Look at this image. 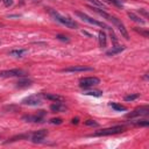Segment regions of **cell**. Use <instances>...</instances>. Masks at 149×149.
<instances>
[{
  "label": "cell",
  "mask_w": 149,
  "mask_h": 149,
  "mask_svg": "<svg viewBox=\"0 0 149 149\" xmlns=\"http://www.w3.org/2000/svg\"><path fill=\"white\" fill-rule=\"evenodd\" d=\"M27 52H28L27 49H14V50H10L9 51V55L10 56H15V57H22Z\"/></svg>",
  "instance_id": "obj_17"
},
{
  "label": "cell",
  "mask_w": 149,
  "mask_h": 149,
  "mask_svg": "<svg viewBox=\"0 0 149 149\" xmlns=\"http://www.w3.org/2000/svg\"><path fill=\"white\" fill-rule=\"evenodd\" d=\"M98 36H99L98 40H99V44H100V47L105 48L106 44H107V36H106V33L101 30V31H99V35H98Z\"/></svg>",
  "instance_id": "obj_16"
},
{
  "label": "cell",
  "mask_w": 149,
  "mask_h": 149,
  "mask_svg": "<svg viewBox=\"0 0 149 149\" xmlns=\"http://www.w3.org/2000/svg\"><path fill=\"white\" fill-rule=\"evenodd\" d=\"M2 26H3V23H2V22H0V27H2Z\"/></svg>",
  "instance_id": "obj_31"
},
{
  "label": "cell",
  "mask_w": 149,
  "mask_h": 149,
  "mask_svg": "<svg viewBox=\"0 0 149 149\" xmlns=\"http://www.w3.org/2000/svg\"><path fill=\"white\" fill-rule=\"evenodd\" d=\"M78 121H79V119H78V118H73L71 122H72L73 125H77V123H78Z\"/></svg>",
  "instance_id": "obj_30"
},
{
  "label": "cell",
  "mask_w": 149,
  "mask_h": 149,
  "mask_svg": "<svg viewBox=\"0 0 149 149\" xmlns=\"http://www.w3.org/2000/svg\"><path fill=\"white\" fill-rule=\"evenodd\" d=\"M0 139H1V136H0Z\"/></svg>",
  "instance_id": "obj_33"
},
{
  "label": "cell",
  "mask_w": 149,
  "mask_h": 149,
  "mask_svg": "<svg viewBox=\"0 0 149 149\" xmlns=\"http://www.w3.org/2000/svg\"><path fill=\"white\" fill-rule=\"evenodd\" d=\"M137 98H139V94L135 93V94L126 95V97H125V100H126V101H132V100H135V99H137Z\"/></svg>",
  "instance_id": "obj_23"
},
{
  "label": "cell",
  "mask_w": 149,
  "mask_h": 149,
  "mask_svg": "<svg viewBox=\"0 0 149 149\" xmlns=\"http://www.w3.org/2000/svg\"><path fill=\"white\" fill-rule=\"evenodd\" d=\"M48 135V132L45 129H41V130H37L36 133L33 134L31 136V141L35 142V143H40V142H43V140L45 139V136Z\"/></svg>",
  "instance_id": "obj_11"
},
{
  "label": "cell",
  "mask_w": 149,
  "mask_h": 149,
  "mask_svg": "<svg viewBox=\"0 0 149 149\" xmlns=\"http://www.w3.org/2000/svg\"><path fill=\"white\" fill-rule=\"evenodd\" d=\"M22 104L23 105H29V106H38V105L42 104V100L36 95H29V97H27L22 100Z\"/></svg>",
  "instance_id": "obj_10"
},
{
  "label": "cell",
  "mask_w": 149,
  "mask_h": 149,
  "mask_svg": "<svg viewBox=\"0 0 149 149\" xmlns=\"http://www.w3.org/2000/svg\"><path fill=\"white\" fill-rule=\"evenodd\" d=\"M41 95L43 98H45L48 100H51V101H55V102H63L64 101V98L59 94H56V93H42Z\"/></svg>",
  "instance_id": "obj_12"
},
{
  "label": "cell",
  "mask_w": 149,
  "mask_h": 149,
  "mask_svg": "<svg viewBox=\"0 0 149 149\" xmlns=\"http://www.w3.org/2000/svg\"><path fill=\"white\" fill-rule=\"evenodd\" d=\"M84 93L86 95H93V97H101L102 95V91H100V90H91V91H86Z\"/></svg>",
  "instance_id": "obj_19"
},
{
  "label": "cell",
  "mask_w": 149,
  "mask_h": 149,
  "mask_svg": "<svg viewBox=\"0 0 149 149\" xmlns=\"http://www.w3.org/2000/svg\"><path fill=\"white\" fill-rule=\"evenodd\" d=\"M109 106L113 108V109H115V111H126L127 108H126V106H123V105H121V104H116V102H111L109 104Z\"/></svg>",
  "instance_id": "obj_20"
},
{
  "label": "cell",
  "mask_w": 149,
  "mask_h": 149,
  "mask_svg": "<svg viewBox=\"0 0 149 149\" xmlns=\"http://www.w3.org/2000/svg\"><path fill=\"white\" fill-rule=\"evenodd\" d=\"M0 44H1V41H0Z\"/></svg>",
  "instance_id": "obj_32"
},
{
  "label": "cell",
  "mask_w": 149,
  "mask_h": 149,
  "mask_svg": "<svg viewBox=\"0 0 149 149\" xmlns=\"http://www.w3.org/2000/svg\"><path fill=\"white\" fill-rule=\"evenodd\" d=\"M50 109L52 112H57V113H62V112H65L68 109V107L62 104V102H55L52 105H50Z\"/></svg>",
  "instance_id": "obj_13"
},
{
  "label": "cell",
  "mask_w": 149,
  "mask_h": 149,
  "mask_svg": "<svg viewBox=\"0 0 149 149\" xmlns=\"http://www.w3.org/2000/svg\"><path fill=\"white\" fill-rule=\"evenodd\" d=\"M49 12H50V14L52 15V17H55V20H57L58 22H61V23L64 24L65 27L71 28V29H76V28L78 27L77 22H74L72 19L66 17V16H62L59 13H57V12H55V10H52V9H49Z\"/></svg>",
  "instance_id": "obj_1"
},
{
  "label": "cell",
  "mask_w": 149,
  "mask_h": 149,
  "mask_svg": "<svg viewBox=\"0 0 149 149\" xmlns=\"http://www.w3.org/2000/svg\"><path fill=\"white\" fill-rule=\"evenodd\" d=\"M50 123H52V125H61L62 123V119L61 118H54V119L50 120Z\"/></svg>",
  "instance_id": "obj_24"
},
{
  "label": "cell",
  "mask_w": 149,
  "mask_h": 149,
  "mask_svg": "<svg viewBox=\"0 0 149 149\" xmlns=\"http://www.w3.org/2000/svg\"><path fill=\"white\" fill-rule=\"evenodd\" d=\"M63 72H84V71H93V68L85 65H71L62 70Z\"/></svg>",
  "instance_id": "obj_8"
},
{
  "label": "cell",
  "mask_w": 149,
  "mask_h": 149,
  "mask_svg": "<svg viewBox=\"0 0 149 149\" xmlns=\"http://www.w3.org/2000/svg\"><path fill=\"white\" fill-rule=\"evenodd\" d=\"M99 83H100V79L97 77H84L79 80V86L83 88H87V87H93Z\"/></svg>",
  "instance_id": "obj_5"
},
{
  "label": "cell",
  "mask_w": 149,
  "mask_h": 149,
  "mask_svg": "<svg viewBox=\"0 0 149 149\" xmlns=\"http://www.w3.org/2000/svg\"><path fill=\"white\" fill-rule=\"evenodd\" d=\"M128 16H129L133 21H135V22H139V23H141V24L144 23V20H142L141 16H137L136 14H134V13H132V12H128Z\"/></svg>",
  "instance_id": "obj_18"
},
{
  "label": "cell",
  "mask_w": 149,
  "mask_h": 149,
  "mask_svg": "<svg viewBox=\"0 0 149 149\" xmlns=\"http://www.w3.org/2000/svg\"><path fill=\"white\" fill-rule=\"evenodd\" d=\"M135 30H136V31H139L140 34H142V35H143L144 37H148V36H149L148 31H144V30H141V29H137V28H135Z\"/></svg>",
  "instance_id": "obj_28"
},
{
  "label": "cell",
  "mask_w": 149,
  "mask_h": 149,
  "mask_svg": "<svg viewBox=\"0 0 149 149\" xmlns=\"http://www.w3.org/2000/svg\"><path fill=\"white\" fill-rule=\"evenodd\" d=\"M86 126H93V127H98V122H95L94 120H86L85 121Z\"/></svg>",
  "instance_id": "obj_25"
},
{
  "label": "cell",
  "mask_w": 149,
  "mask_h": 149,
  "mask_svg": "<svg viewBox=\"0 0 149 149\" xmlns=\"http://www.w3.org/2000/svg\"><path fill=\"white\" fill-rule=\"evenodd\" d=\"M76 15H77V16H79L81 20H84V21H86V22L91 23V24H95V26H99V27H104V28L108 29L111 34H113V29H112L109 26H107V24H105V23H102V22H100V21H97V20L92 19V17H91V16H88L87 14L81 13V12H76Z\"/></svg>",
  "instance_id": "obj_2"
},
{
  "label": "cell",
  "mask_w": 149,
  "mask_h": 149,
  "mask_svg": "<svg viewBox=\"0 0 149 149\" xmlns=\"http://www.w3.org/2000/svg\"><path fill=\"white\" fill-rule=\"evenodd\" d=\"M149 114V107L146 105V106H141V107H137L136 109H134L133 112L128 113L126 115V118L128 119H133V118H139V116H144V115H148Z\"/></svg>",
  "instance_id": "obj_6"
},
{
  "label": "cell",
  "mask_w": 149,
  "mask_h": 149,
  "mask_svg": "<svg viewBox=\"0 0 149 149\" xmlns=\"http://www.w3.org/2000/svg\"><path fill=\"white\" fill-rule=\"evenodd\" d=\"M31 79H29V78H26V76L24 77H22L21 79H19L17 80V83H16V86L19 87V88H23V87H28V86H30L31 85Z\"/></svg>",
  "instance_id": "obj_15"
},
{
  "label": "cell",
  "mask_w": 149,
  "mask_h": 149,
  "mask_svg": "<svg viewBox=\"0 0 149 149\" xmlns=\"http://www.w3.org/2000/svg\"><path fill=\"white\" fill-rule=\"evenodd\" d=\"M44 114H45L44 111H40V113L37 115H24V116H22V119L28 122H43Z\"/></svg>",
  "instance_id": "obj_9"
},
{
  "label": "cell",
  "mask_w": 149,
  "mask_h": 149,
  "mask_svg": "<svg viewBox=\"0 0 149 149\" xmlns=\"http://www.w3.org/2000/svg\"><path fill=\"white\" fill-rule=\"evenodd\" d=\"M123 130H125L123 126H114V127H109V128H105V129L98 130L93 135L94 136H106V135H113V134L122 133Z\"/></svg>",
  "instance_id": "obj_3"
},
{
  "label": "cell",
  "mask_w": 149,
  "mask_h": 149,
  "mask_svg": "<svg viewBox=\"0 0 149 149\" xmlns=\"http://www.w3.org/2000/svg\"><path fill=\"white\" fill-rule=\"evenodd\" d=\"M27 71L22 69H12L0 71V77H24L27 76Z\"/></svg>",
  "instance_id": "obj_4"
},
{
  "label": "cell",
  "mask_w": 149,
  "mask_h": 149,
  "mask_svg": "<svg viewBox=\"0 0 149 149\" xmlns=\"http://www.w3.org/2000/svg\"><path fill=\"white\" fill-rule=\"evenodd\" d=\"M104 1H106L111 5H114L116 7H122V1L121 0H104Z\"/></svg>",
  "instance_id": "obj_22"
},
{
  "label": "cell",
  "mask_w": 149,
  "mask_h": 149,
  "mask_svg": "<svg viewBox=\"0 0 149 149\" xmlns=\"http://www.w3.org/2000/svg\"><path fill=\"white\" fill-rule=\"evenodd\" d=\"M85 1H87V2H90L91 5H93L94 7H98V8H105V6H104V3L102 2H100L99 0H85Z\"/></svg>",
  "instance_id": "obj_21"
},
{
  "label": "cell",
  "mask_w": 149,
  "mask_h": 149,
  "mask_svg": "<svg viewBox=\"0 0 149 149\" xmlns=\"http://www.w3.org/2000/svg\"><path fill=\"white\" fill-rule=\"evenodd\" d=\"M56 37H57L58 40H61V41H65V42H68V41H69L68 36H64V35H57Z\"/></svg>",
  "instance_id": "obj_29"
},
{
  "label": "cell",
  "mask_w": 149,
  "mask_h": 149,
  "mask_svg": "<svg viewBox=\"0 0 149 149\" xmlns=\"http://www.w3.org/2000/svg\"><path fill=\"white\" fill-rule=\"evenodd\" d=\"M125 49H126L125 45H115V47H112V49L107 50V51H106V55H107V56H114V55H116V54L123 51Z\"/></svg>",
  "instance_id": "obj_14"
},
{
  "label": "cell",
  "mask_w": 149,
  "mask_h": 149,
  "mask_svg": "<svg viewBox=\"0 0 149 149\" xmlns=\"http://www.w3.org/2000/svg\"><path fill=\"white\" fill-rule=\"evenodd\" d=\"M1 1H2V2H3V5H5V6H7V7L12 6V5H13V2H14L13 0H1Z\"/></svg>",
  "instance_id": "obj_27"
},
{
  "label": "cell",
  "mask_w": 149,
  "mask_h": 149,
  "mask_svg": "<svg viewBox=\"0 0 149 149\" xmlns=\"http://www.w3.org/2000/svg\"><path fill=\"white\" fill-rule=\"evenodd\" d=\"M135 125H137V126H148L149 121L148 120H140V121H136Z\"/></svg>",
  "instance_id": "obj_26"
},
{
  "label": "cell",
  "mask_w": 149,
  "mask_h": 149,
  "mask_svg": "<svg viewBox=\"0 0 149 149\" xmlns=\"http://www.w3.org/2000/svg\"><path fill=\"white\" fill-rule=\"evenodd\" d=\"M114 26H116L118 27V29H119V31L121 33V35L126 38V40H129V35H128V31H127V29L125 28V26H123V23L119 20V19H116L115 16H111V20H109Z\"/></svg>",
  "instance_id": "obj_7"
}]
</instances>
